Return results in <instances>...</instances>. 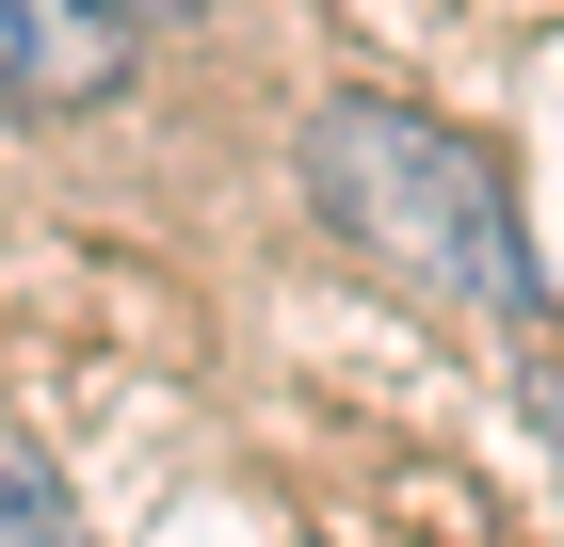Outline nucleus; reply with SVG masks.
Masks as SVG:
<instances>
[{
  "mask_svg": "<svg viewBox=\"0 0 564 547\" xmlns=\"http://www.w3.org/2000/svg\"><path fill=\"white\" fill-rule=\"evenodd\" d=\"M306 194H323V226H355V242L388 258V274H420V291H468V306H500V322H532L517 210H500V177H484L452 129L388 113V97H339V113H306Z\"/></svg>",
  "mask_w": 564,
  "mask_h": 547,
  "instance_id": "f257e3e1",
  "label": "nucleus"
},
{
  "mask_svg": "<svg viewBox=\"0 0 564 547\" xmlns=\"http://www.w3.org/2000/svg\"><path fill=\"white\" fill-rule=\"evenodd\" d=\"M113 0H0V97L17 113H82V97H113Z\"/></svg>",
  "mask_w": 564,
  "mask_h": 547,
  "instance_id": "f03ea898",
  "label": "nucleus"
},
{
  "mask_svg": "<svg viewBox=\"0 0 564 547\" xmlns=\"http://www.w3.org/2000/svg\"><path fill=\"white\" fill-rule=\"evenodd\" d=\"M0 547H97L82 515H65V483H48V467L17 451V435H0Z\"/></svg>",
  "mask_w": 564,
  "mask_h": 547,
  "instance_id": "7ed1b4c3",
  "label": "nucleus"
},
{
  "mask_svg": "<svg viewBox=\"0 0 564 547\" xmlns=\"http://www.w3.org/2000/svg\"><path fill=\"white\" fill-rule=\"evenodd\" d=\"M113 17H145V0H113Z\"/></svg>",
  "mask_w": 564,
  "mask_h": 547,
  "instance_id": "20e7f679",
  "label": "nucleus"
}]
</instances>
